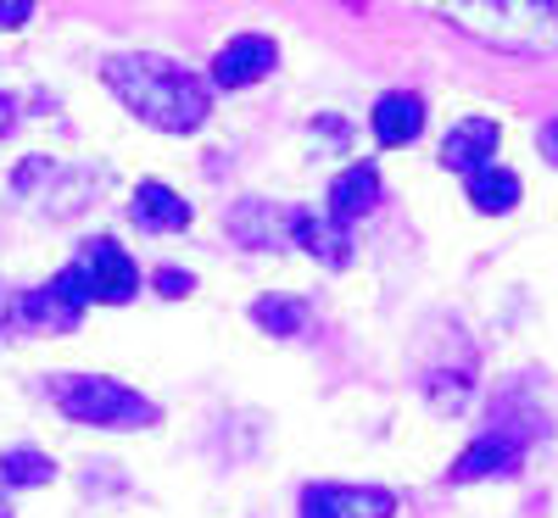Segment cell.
Returning <instances> with one entry per match:
<instances>
[{
	"mask_svg": "<svg viewBox=\"0 0 558 518\" xmlns=\"http://www.w3.org/2000/svg\"><path fill=\"white\" fill-rule=\"evenodd\" d=\"M0 480L39 485V480H51V457L34 452V446H12V452H0Z\"/></svg>",
	"mask_w": 558,
	"mask_h": 518,
	"instance_id": "cell-17",
	"label": "cell"
},
{
	"mask_svg": "<svg viewBox=\"0 0 558 518\" xmlns=\"http://www.w3.org/2000/svg\"><path fill=\"white\" fill-rule=\"evenodd\" d=\"M89 296H96V291H89V273L73 262V268H62L45 291H28V296H23V318H28V323H45V329H73L78 312L89 307Z\"/></svg>",
	"mask_w": 558,
	"mask_h": 518,
	"instance_id": "cell-5",
	"label": "cell"
},
{
	"mask_svg": "<svg viewBox=\"0 0 558 518\" xmlns=\"http://www.w3.org/2000/svg\"><path fill=\"white\" fill-rule=\"evenodd\" d=\"M520 462H525V430H492L481 441L463 446V457L452 462V485H470V480H508V474H520Z\"/></svg>",
	"mask_w": 558,
	"mask_h": 518,
	"instance_id": "cell-4",
	"label": "cell"
},
{
	"mask_svg": "<svg viewBox=\"0 0 558 518\" xmlns=\"http://www.w3.org/2000/svg\"><path fill=\"white\" fill-rule=\"evenodd\" d=\"M134 223L151 229V234H173V229L191 223V201H184L179 190H168V184L146 178V184L134 190Z\"/></svg>",
	"mask_w": 558,
	"mask_h": 518,
	"instance_id": "cell-13",
	"label": "cell"
},
{
	"mask_svg": "<svg viewBox=\"0 0 558 518\" xmlns=\"http://www.w3.org/2000/svg\"><path fill=\"white\" fill-rule=\"evenodd\" d=\"M375 139L380 146H413L418 128H425V101L413 96V89H391V96L375 101Z\"/></svg>",
	"mask_w": 558,
	"mask_h": 518,
	"instance_id": "cell-11",
	"label": "cell"
},
{
	"mask_svg": "<svg viewBox=\"0 0 558 518\" xmlns=\"http://www.w3.org/2000/svg\"><path fill=\"white\" fill-rule=\"evenodd\" d=\"M536 146H542V157H547V162H558V118H547V123H542Z\"/></svg>",
	"mask_w": 558,
	"mask_h": 518,
	"instance_id": "cell-20",
	"label": "cell"
},
{
	"mask_svg": "<svg viewBox=\"0 0 558 518\" xmlns=\"http://www.w3.org/2000/svg\"><path fill=\"white\" fill-rule=\"evenodd\" d=\"M101 78L134 118H146L162 134H196L213 112V89L168 57H146V51L112 57L101 67Z\"/></svg>",
	"mask_w": 558,
	"mask_h": 518,
	"instance_id": "cell-1",
	"label": "cell"
},
{
	"mask_svg": "<svg viewBox=\"0 0 558 518\" xmlns=\"http://www.w3.org/2000/svg\"><path fill=\"white\" fill-rule=\"evenodd\" d=\"M12 112H17V107H12L7 96H0V134H7V128H12Z\"/></svg>",
	"mask_w": 558,
	"mask_h": 518,
	"instance_id": "cell-21",
	"label": "cell"
},
{
	"mask_svg": "<svg viewBox=\"0 0 558 518\" xmlns=\"http://www.w3.org/2000/svg\"><path fill=\"white\" fill-rule=\"evenodd\" d=\"M296 246H302L307 257H318L324 268H347V257H352L347 223H336V218H302V223H296Z\"/></svg>",
	"mask_w": 558,
	"mask_h": 518,
	"instance_id": "cell-15",
	"label": "cell"
},
{
	"mask_svg": "<svg viewBox=\"0 0 558 518\" xmlns=\"http://www.w3.org/2000/svg\"><path fill=\"white\" fill-rule=\"evenodd\" d=\"M380 207V173L368 162H352L347 173H336L330 184V218L336 223H352V218H368Z\"/></svg>",
	"mask_w": 558,
	"mask_h": 518,
	"instance_id": "cell-12",
	"label": "cell"
},
{
	"mask_svg": "<svg viewBox=\"0 0 558 518\" xmlns=\"http://www.w3.org/2000/svg\"><path fill=\"white\" fill-rule=\"evenodd\" d=\"M252 318L268 329V335H302L307 301H302V296H263V301L252 307Z\"/></svg>",
	"mask_w": 558,
	"mask_h": 518,
	"instance_id": "cell-16",
	"label": "cell"
},
{
	"mask_svg": "<svg viewBox=\"0 0 558 518\" xmlns=\"http://www.w3.org/2000/svg\"><path fill=\"white\" fill-rule=\"evenodd\" d=\"M28 17H34L28 0H0V23H7V28H17V23H28Z\"/></svg>",
	"mask_w": 558,
	"mask_h": 518,
	"instance_id": "cell-19",
	"label": "cell"
},
{
	"mask_svg": "<svg viewBox=\"0 0 558 518\" xmlns=\"http://www.w3.org/2000/svg\"><path fill=\"white\" fill-rule=\"evenodd\" d=\"M463 190H470V207H475V212H492V218H502V212L520 207V178L508 173V168H497V162L463 178Z\"/></svg>",
	"mask_w": 558,
	"mask_h": 518,
	"instance_id": "cell-14",
	"label": "cell"
},
{
	"mask_svg": "<svg viewBox=\"0 0 558 518\" xmlns=\"http://www.w3.org/2000/svg\"><path fill=\"white\" fill-rule=\"evenodd\" d=\"M497 139H502V128L492 123V118H463L447 139H441V168L447 173H481V168H492V157H497Z\"/></svg>",
	"mask_w": 558,
	"mask_h": 518,
	"instance_id": "cell-9",
	"label": "cell"
},
{
	"mask_svg": "<svg viewBox=\"0 0 558 518\" xmlns=\"http://www.w3.org/2000/svg\"><path fill=\"white\" fill-rule=\"evenodd\" d=\"M302 518H397V496L380 485H307Z\"/></svg>",
	"mask_w": 558,
	"mask_h": 518,
	"instance_id": "cell-6",
	"label": "cell"
},
{
	"mask_svg": "<svg viewBox=\"0 0 558 518\" xmlns=\"http://www.w3.org/2000/svg\"><path fill=\"white\" fill-rule=\"evenodd\" d=\"M51 402L73 418V423H96V430H134V423H157V407L118 385V380H101V373H73V380H57L51 385Z\"/></svg>",
	"mask_w": 558,
	"mask_h": 518,
	"instance_id": "cell-3",
	"label": "cell"
},
{
	"mask_svg": "<svg viewBox=\"0 0 558 518\" xmlns=\"http://www.w3.org/2000/svg\"><path fill=\"white\" fill-rule=\"evenodd\" d=\"M470 39L514 57H553L558 51V7L553 0H447L436 7Z\"/></svg>",
	"mask_w": 558,
	"mask_h": 518,
	"instance_id": "cell-2",
	"label": "cell"
},
{
	"mask_svg": "<svg viewBox=\"0 0 558 518\" xmlns=\"http://www.w3.org/2000/svg\"><path fill=\"white\" fill-rule=\"evenodd\" d=\"M78 268L89 273V291H96V301H134V291H140V273H134V262H129V251L118 246V240H84V251H78Z\"/></svg>",
	"mask_w": 558,
	"mask_h": 518,
	"instance_id": "cell-7",
	"label": "cell"
},
{
	"mask_svg": "<svg viewBox=\"0 0 558 518\" xmlns=\"http://www.w3.org/2000/svg\"><path fill=\"white\" fill-rule=\"evenodd\" d=\"M296 223H302V212L263 207V201H241L229 212V234H235L241 246H274V240H286V234H296Z\"/></svg>",
	"mask_w": 558,
	"mask_h": 518,
	"instance_id": "cell-10",
	"label": "cell"
},
{
	"mask_svg": "<svg viewBox=\"0 0 558 518\" xmlns=\"http://www.w3.org/2000/svg\"><path fill=\"white\" fill-rule=\"evenodd\" d=\"M157 291H162V296H191L196 279L184 273V268H162V273H157Z\"/></svg>",
	"mask_w": 558,
	"mask_h": 518,
	"instance_id": "cell-18",
	"label": "cell"
},
{
	"mask_svg": "<svg viewBox=\"0 0 558 518\" xmlns=\"http://www.w3.org/2000/svg\"><path fill=\"white\" fill-rule=\"evenodd\" d=\"M274 62H279V51H274L268 34H235V39H229L223 51L213 57V84H218V89H246V84H257Z\"/></svg>",
	"mask_w": 558,
	"mask_h": 518,
	"instance_id": "cell-8",
	"label": "cell"
},
{
	"mask_svg": "<svg viewBox=\"0 0 558 518\" xmlns=\"http://www.w3.org/2000/svg\"><path fill=\"white\" fill-rule=\"evenodd\" d=\"M0 518H12V513H7V502H0Z\"/></svg>",
	"mask_w": 558,
	"mask_h": 518,
	"instance_id": "cell-22",
	"label": "cell"
}]
</instances>
